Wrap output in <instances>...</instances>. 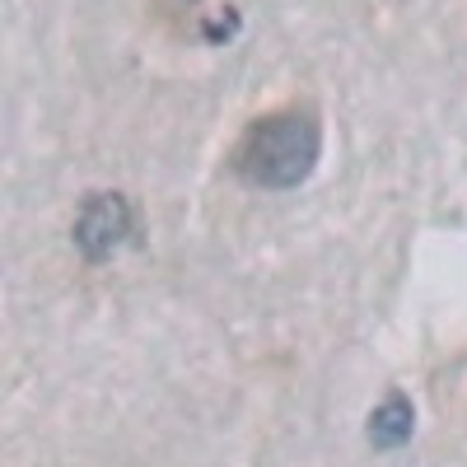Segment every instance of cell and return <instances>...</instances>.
Returning a JSON list of instances; mask_svg holds the SVG:
<instances>
[{
	"label": "cell",
	"mask_w": 467,
	"mask_h": 467,
	"mask_svg": "<svg viewBox=\"0 0 467 467\" xmlns=\"http://www.w3.org/2000/svg\"><path fill=\"white\" fill-rule=\"evenodd\" d=\"M416 431V411L407 402V393H388L374 411H369V444L374 449H402Z\"/></svg>",
	"instance_id": "cell-3"
},
{
	"label": "cell",
	"mask_w": 467,
	"mask_h": 467,
	"mask_svg": "<svg viewBox=\"0 0 467 467\" xmlns=\"http://www.w3.org/2000/svg\"><path fill=\"white\" fill-rule=\"evenodd\" d=\"M127 234H131V206L122 192H94L80 206V215H75V248L89 262L112 257L127 244Z\"/></svg>",
	"instance_id": "cell-2"
},
{
	"label": "cell",
	"mask_w": 467,
	"mask_h": 467,
	"mask_svg": "<svg viewBox=\"0 0 467 467\" xmlns=\"http://www.w3.org/2000/svg\"><path fill=\"white\" fill-rule=\"evenodd\" d=\"M323 154V122L314 108H281L266 112L244 131V140L234 145V173L253 187H271L285 192L299 187L308 173H314Z\"/></svg>",
	"instance_id": "cell-1"
}]
</instances>
